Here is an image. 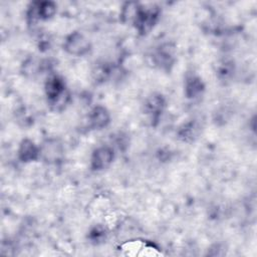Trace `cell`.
Here are the masks:
<instances>
[{
	"label": "cell",
	"mask_w": 257,
	"mask_h": 257,
	"mask_svg": "<svg viewBox=\"0 0 257 257\" xmlns=\"http://www.w3.org/2000/svg\"><path fill=\"white\" fill-rule=\"evenodd\" d=\"M45 92L49 104L55 110L62 109L69 99L64 81L56 76H50L45 84Z\"/></svg>",
	"instance_id": "6da1fadb"
},
{
	"label": "cell",
	"mask_w": 257,
	"mask_h": 257,
	"mask_svg": "<svg viewBox=\"0 0 257 257\" xmlns=\"http://www.w3.org/2000/svg\"><path fill=\"white\" fill-rule=\"evenodd\" d=\"M63 48L71 55L83 56L90 51L91 44L82 33L75 31L66 37Z\"/></svg>",
	"instance_id": "7a4b0ae2"
},
{
	"label": "cell",
	"mask_w": 257,
	"mask_h": 257,
	"mask_svg": "<svg viewBox=\"0 0 257 257\" xmlns=\"http://www.w3.org/2000/svg\"><path fill=\"white\" fill-rule=\"evenodd\" d=\"M113 150L107 146H101L96 148L90 159V167L93 171H103L107 169L113 161Z\"/></svg>",
	"instance_id": "3957f363"
},
{
	"label": "cell",
	"mask_w": 257,
	"mask_h": 257,
	"mask_svg": "<svg viewBox=\"0 0 257 257\" xmlns=\"http://www.w3.org/2000/svg\"><path fill=\"white\" fill-rule=\"evenodd\" d=\"M110 121L108 110L101 105H97L91 109L88 114V124L92 130H101Z\"/></svg>",
	"instance_id": "277c9868"
},
{
	"label": "cell",
	"mask_w": 257,
	"mask_h": 257,
	"mask_svg": "<svg viewBox=\"0 0 257 257\" xmlns=\"http://www.w3.org/2000/svg\"><path fill=\"white\" fill-rule=\"evenodd\" d=\"M40 157V148H38L33 141L24 139L21 141L18 148V158L23 163L34 162Z\"/></svg>",
	"instance_id": "5b68a950"
},
{
	"label": "cell",
	"mask_w": 257,
	"mask_h": 257,
	"mask_svg": "<svg viewBox=\"0 0 257 257\" xmlns=\"http://www.w3.org/2000/svg\"><path fill=\"white\" fill-rule=\"evenodd\" d=\"M164 106H165V100H164V97L160 94L151 95L145 103L146 111L152 114V116L155 118H157L159 114L163 111Z\"/></svg>",
	"instance_id": "8992f818"
},
{
	"label": "cell",
	"mask_w": 257,
	"mask_h": 257,
	"mask_svg": "<svg viewBox=\"0 0 257 257\" xmlns=\"http://www.w3.org/2000/svg\"><path fill=\"white\" fill-rule=\"evenodd\" d=\"M186 94L188 97L194 98L198 96L204 90V84L201 79L197 76H191L186 81Z\"/></svg>",
	"instance_id": "52a82bcc"
},
{
	"label": "cell",
	"mask_w": 257,
	"mask_h": 257,
	"mask_svg": "<svg viewBox=\"0 0 257 257\" xmlns=\"http://www.w3.org/2000/svg\"><path fill=\"white\" fill-rule=\"evenodd\" d=\"M181 137H183L184 141H189L193 140L197 136V128L195 127L194 123H189L181 131Z\"/></svg>",
	"instance_id": "ba28073f"
},
{
	"label": "cell",
	"mask_w": 257,
	"mask_h": 257,
	"mask_svg": "<svg viewBox=\"0 0 257 257\" xmlns=\"http://www.w3.org/2000/svg\"><path fill=\"white\" fill-rule=\"evenodd\" d=\"M105 237V233H104V229L101 227H96L94 228L91 232H90V238L92 241L94 242H98L101 241L103 238Z\"/></svg>",
	"instance_id": "9c48e42d"
}]
</instances>
